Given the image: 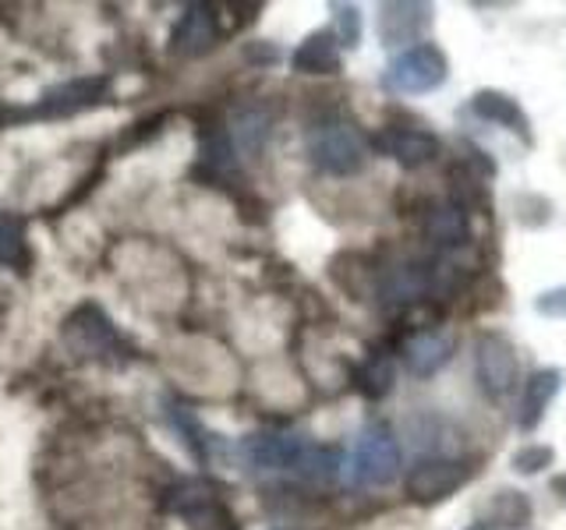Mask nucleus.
Segmentation results:
<instances>
[{
    "label": "nucleus",
    "mask_w": 566,
    "mask_h": 530,
    "mask_svg": "<svg viewBox=\"0 0 566 530\" xmlns=\"http://www.w3.org/2000/svg\"><path fill=\"white\" fill-rule=\"evenodd\" d=\"M308 159L329 177H358L365 170V138L347 120H323L308 131Z\"/></svg>",
    "instance_id": "2"
},
{
    "label": "nucleus",
    "mask_w": 566,
    "mask_h": 530,
    "mask_svg": "<svg viewBox=\"0 0 566 530\" xmlns=\"http://www.w3.org/2000/svg\"><path fill=\"white\" fill-rule=\"evenodd\" d=\"M474 379L489 400H506L517 393L521 382V358L510 336L482 332L474 340Z\"/></svg>",
    "instance_id": "4"
},
{
    "label": "nucleus",
    "mask_w": 566,
    "mask_h": 530,
    "mask_svg": "<svg viewBox=\"0 0 566 530\" xmlns=\"http://www.w3.org/2000/svg\"><path fill=\"white\" fill-rule=\"evenodd\" d=\"M344 477L350 488L361 491H379L394 485L400 477V446L394 432L376 424V428H365L354 438V449L344 464Z\"/></svg>",
    "instance_id": "1"
},
{
    "label": "nucleus",
    "mask_w": 566,
    "mask_h": 530,
    "mask_svg": "<svg viewBox=\"0 0 566 530\" xmlns=\"http://www.w3.org/2000/svg\"><path fill=\"white\" fill-rule=\"evenodd\" d=\"M535 311L545 318H566V287H553L535 297Z\"/></svg>",
    "instance_id": "26"
},
{
    "label": "nucleus",
    "mask_w": 566,
    "mask_h": 530,
    "mask_svg": "<svg viewBox=\"0 0 566 530\" xmlns=\"http://www.w3.org/2000/svg\"><path fill=\"white\" fill-rule=\"evenodd\" d=\"M548 488H553V491L559 495V499L566 502V470H563V474H556L553 481H548Z\"/></svg>",
    "instance_id": "27"
},
{
    "label": "nucleus",
    "mask_w": 566,
    "mask_h": 530,
    "mask_svg": "<svg viewBox=\"0 0 566 530\" xmlns=\"http://www.w3.org/2000/svg\"><path fill=\"white\" fill-rule=\"evenodd\" d=\"M394 382H397V364L382 350L368 353V358L358 364V371H354V389H358L365 400L389 396V393H394Z\"/></svg>",
    "instance_id": "17"
},
{
    "label": "nucleus",
    "mask_w": 566,
    "mask_h": 530,
    "mask_svg": "<svg viewBox=\"0 0 566 530\" xmlns=\"http://www.w3.org/2000/svg\"><path fill=\"white\" fill-rule=\"evenodd\" d=\"M563 379H566L563 368H553V364L531 371L524 389H521V403H517V428L521 432H535L545 421L548 406H553V400L563 389Z\"/></svg>",
    "instance_id": "8"
},
{
    "label": "nucleus",
    "mask_w": 566,
    "mask_h": 530,
    "mask_svg": "<svg viewBox=\"0 0 566 530\" xmlns=\"http://www.w3.org/2000/svg\"><path fill=\"white\" fill-rule=\"evenodd\" d=\"M556 449L553 446H542V442H531V446H521L517 453L510 456V467L517 474H542L545 467H553Z\"/></svg>",
    "instance_id": "24"
},
{
    "label": "nucleus",
    "mask_w": 566,
    "mask_h": 530,
    "mask_svg": "<svg viewBox=\"0 0 566 530\" xmlns=\"http://www.w3.org/2000/svg\"><path fill=\"white\" fill-rule=\"evenodd\" d=\"M376 149H382L389 159H397L403 170H418L439 156V138L424 128H386L376 138Z\"/></svg>",
    "instance_id": "11"
},
{
    "label": "nucleus",
    "mask_w": 566,
    "mask_h": 530,
    "mask_svg": "<svg viewBox=\"0 0 566 530\" xmlns=\"http://www.w3.org/2000/svg\"><path fill=\"white\" fill-rule=\"evenodd\" d=\"M468 530H495V527H492L489 520H478V523H471Z\"/></svg>",
    "instance_id": "28"
},
{
    "label": "nucleus",
    "mask_w": 566,
    "mask_h": 530,
    "mask_svg": "<svg viewBox=\"0 0 566 530\" xmlns=\"http://www.w3.org/2000/svg\"><path fill=\"white\" fill-rule=\"evenodd\" d=\"M167 417H170L174 428L185 435V446L191 449V456H195V459H202V464H206V459H209V438H206V432H202V424L195 421V417L185 411V406H167Z\"/></svg>",
    "instance_id": "22"
},
{
    "label": "nucleus",
    "mask_w": 566,
    "mask_h": 530,
    "mask_svg": "<svg viewBox=\"0 0 566 530\" xmlns=\"http://www.w3.org/2000/svg\"><path fill=\"white\" fill-rule=\"evenodd\" d=\"M453 358V340L447 332H415L403 340V368L411 371L415 379H432Z\"/></svg>",
    "instance_id": "12"
},
{
    "label": "nucleus",
    "mask_w": 566,
    "mask_h": 530,
    "mask_svg": "<svg viewBox=\"0 0 566 530\" xmlns=\"http://www.w3.org/2000/svg\"><path fill=\"white\" fill-rule=\"evenodd\" d=\"M471 114L513 131L524 146H535V135H531V120L524 114V106L510 93H503V88H478V93L471 96Z\"/></svg>",
    "instance_id": "10"
},
{
    "label": "nucleus",
    "mask_w": 566,
    "mask_h": 530,
    "mask_svg": "<svg viewBox=\"0 0 566 530\" xmlns=\"http://www.w3.org/2000/svg\"><path fill=\"white\" fill-rule=\"evenodd\" d=\"M344 464L347 459L340 456V449H333V446H312V442H305L294 459V467L291 474H297L301 481H308V485H329L336 481V477L344 474Z\"/></svg>",
    "instance_id": "15"
},
{
    "label": "nucleus",
    "mask_w": 566,
    "mask_h": 530,
    "mask_svg": "<svg viewBox=\"0 0 566 530\" xmlns=\"http://www.w3.org/2000/svg\"><path fill=\"white\" fill-rule=\"evenodd\" d=\"M468 481V467L453 456H424L407 470L403 477V491L407 499L418 506H436L447 502L450 495Z\"/></svg>",
    "instance_id": "5"
},
{
    "label": "nucleus",
    "mask_w": 566,
    "mask_h": 530,
    "mask_svg": "<svg viewBox=\"0 0 566 530\" xmlns=\"http://www.w3.org/2000/svg\"><path fill=\"white\" fill-rule=\"evenodd\" d=\"M301 446H305V438H297V435L262 432V435H248L241 453L255 470H291Z\"/></svg>",
    "instance_id": "14"
},
{
    "label": "nucleus",
    "mask_w": 566,
    "mask_h": 530,
    "mask_svg": "<svg viewBox=\"0 0 566 530\" xmlns=\"http://www.w3.org/2000/svg\"><path fill=\"white\" fill-rule=\"evenodd\" d=\"M424 237L436 247H460L471 241V226H468V212L464 205H439L429 223H424Z\"/></svg>",
    "instance_id": "18"
},
{
    "label": "nucleus",
    "mask_w": 566,
    "mask_h": 530,
    "mask_svg": "<svg viewBox=\"0 0 566 530\" xmlns=\"http://www.w3.org/2000/svg\"><path fill=\"white\" fill-rule=\"evenodd\" d=\"M450 78V61L436 43H418L411 50L394 53L382 71V85L397 96H424Z\"/></svg>",
    "instance_id": "3"
},
{
    "label": "nucleus",
    "mask_w": 566,
    "mask_h": 530,
    "mask_svg": "<svg viewBox=\"0 0 566 530\" xmlns=\"http://www.w3.org/2000/svg\"><path fill=\"white\" fill-rule=\"evenodd\" d=\"M270 128H273V117L265 110H244L234 120V141L244 152H259L265 146V138H270Z\"/></svg>",
    "instance_id": "20"
},
{
    "label": "nucleus",
    "mask_w": 566,
    "mask_h": 530,
    "mask_svg": "<svg viewBox=\"0 0 566 530\" xmlns=\"http://www.w3.org/2000/svg\"><path fill=\"white\" fill-rule=\"evenodd\" d=\"M103 88H106V78H78V82H67L64 88H57V93H50L43 103H40V110L35 114H78L85 110V106H93L99 96H103Z\"/></svg>",
    "instance_id": "16"
},
{
    "label": "nucleus",
    "mask_w": 566,
    "mask_h": 530,
    "mask_svg": "<svg viewBox=\"0 0 566 530\" xmlns=\"http://www.w3.org/2000/svg\"><path fill=\"white\" fill-rule=\"evenodd\" d=\"M513 216L531 230L545 226L548 220H553V202L542 199V194H517V199H513Z\"/></svg>",
    "instance_id": "25"
},
{
    "label": "nucleus",
    "mask_w": 566,
    "mask_h": 530,
    "mask_svg": "<svg viewBox=\"0 0 566 530\" xmlns=\"http://www.w3.org/2000/svg\"><path fill=\"white\" fill-rule=\"evenodd\" d=\"M67 343L75 347L82 358H103V361H114L117 350H124L120 332L111 326L99 308H78L75 318H67Z\"/></svg>",
    "instance_id": "7"
},
{
    "label": "nucleus",
    "mask_w": 566,
    "mask_h": 530,
    "mask_svg": "<svg viewBox=\"0 0 566 530\" xmlns=\"http://www.w3.org/2000/svg\"><path fill=\"white\" fill-rule=\"evenodd\" d=\"M531 517H535V506H531V499L517 488L495 491V499L489 502V523L495 530H521L531 523Z\"/></svg>",
    "instance_id": "19"
},
{
    "label": "nucleus",
    "mask_w": 566,
    "mask_h": 530,
    "mask_svg": "<svg viewBox=\"0 0 566 530\" xmlns=\"http://www.w3.org/2000/svg\"><path fill=\"white\" fill-rule=\"evenodd\" d=\"M220 40V25L217 14H212L209 4H191L185 8L181 22L170 32V50L177 57H202L206 50H212Z\"/></svg>",
    "instance_id": "9"
},
{
    "label": "nucleus",
    "mask_w": 566,
    "mask_h": 530,
    "mask_svg": "<svg viewBox=\"0 0 566 530\" xmlns=\"http://www.w3.org/2000/svg\"><path fill=\"white\" fill-rule=\"evenodd\" d=\"M0 265H8L14 273H25V265H29V244H25L22 226L8 216H0Z\"/></svg>",
    "instance_id": "21"
},
{
    "label": "nucleus",
    "mask_w": 566,
    "mask_h": 530,
    "mask_svg": "<svg viewBox=\"0 0 566 530\" xmlns=\"http://www.w3.org/2000/svg\"><path fill=\"white\" fill-rule=\"evenodd\" d=\"M340 40H336L333 29H315L305 40L297 43V50L291 53V67L297 75H336L340 71Z\"/></svg>",
    "instance_id": "13"
},
{
    "label": "nucleus",
    "mask_w": 566,
    "mask_h": 530,
    "mask_svg": "<svg viewBox=\"0 0 566 530\" xmlns=\"http://www.w3.org/2000/svg\"><path fill=\"white\" fill-rule=\"evenodd\" d=\"M333 11V22H336V40H340V46L354 50L361 43V8L358 4H329Z\"/></svg>",
    "instance_id": "23"
},
{
    "label": "nucleus",
    "mask_w": 566,
    "mask_h": 530,
    "mask_svg": "<svg viewBox=\"0 0 566 530\" xmlns=\"http://www.w3.org/2000/svg\"><path fill=\"white\" fill-rule=\"evenodd\" d=\"M436 8L432 4H418V0H389L379 4L376 11V35L386 50H411L424 43L421 35L432 29Z\"/></svg>",
    "instance_id": "6"
}]
</instances>
